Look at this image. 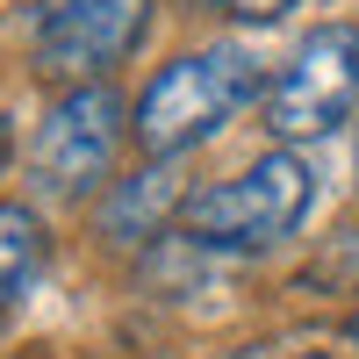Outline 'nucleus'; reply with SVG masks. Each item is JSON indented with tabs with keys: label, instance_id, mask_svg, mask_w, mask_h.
Here are the masks:
<instances>
[{
	"label": "nucleus",
	"instance_id": "1",
	"mask_svg": "<svg viewBox=\"0 0 359 359\" xmlns=\"http://www.w3.org/2000/svg\"><path fill=\"white\" fill-rule=\"evenodd\" d=\"M259 94V57L245 43H208V50H187L144 86L137 101V144L151 151L158 165L208 144L237 108Z\"/></svg>",
	"mask_w": 359,
	"mask_h": 359
},
{
	"label": "nucleus",
	"instance_id": "2",
	"mask_svg": "<svg viewBox=\"0 0 359 359\" xmlns=\"http://www.w3.org/2000/svg\"><path fill=\"white\" fill-rule=\"evenodd\" d=\"M309 201H316V172L294 151H266L245 172L216 180L208 194L180 201V237L201 252H266L280 237H294Z\"/></svg>",
	"mask_w": 359,
	"mask_h": 359
},
{
	"label": "nucleus",
	"instance_id": "3",
	"mask_svg": "<svg viewBox=\"0 0 359 359\" xmlns=\"http://www.w3.org/2000/svg\"><path fill=\"white\" fill-rule=\"evenodd\" d=\"M123 130H130V108L115 86H65L50 101V115L29 137V180L57 201H79L94 194L101 180L115 172V151H123Z\"/></svg>",
	"mask_w": 359,
	"mask_h": 359
},
{
	"label": "nucleus",
	"instance_id": "4",
	"mask_svg": "<svg viewBox=\"0 0 359 359\" xmlns=\"http://www.w3.org/2000/svg\"><path fill=\"white\" fill-rule=\"evenodd\" d=\"M359 108V29L323 22L302 36V50L280 65L273 94H266V130L280 144H316Z\"/></svg>",
	"mask_w": 359,
	"mask_h": 359
},
{
	"label": "nucleus",
	"instance_id": "5",
	"mask_svg": "<svg viewBox=\"0 0 359 359\" xmlns=\"http://www.w3.org/2000/svg\"><path fill=\"white\" fill-rule=\"evenodd\" d=\"M151 0H36V65L50 79L94 86L115 57H130Z\"/></svg>",
	"mask_w": 359,
	"mask_h": 359
},
{
	"label": "nucleus",
	"instance_id": "6",
	"mask_svg": "<svg viewBox=\"0 0 359 359\" xmlns=\"http://www.w3.org/2000/svg\"><path fill=\"white\" fill-rule=\"evenodd\" d=\"M43 252H50L43 216H36L29 201H0V323H8V316H15V302L36 287Z\"/></svg>",
	"mask_w": 359,
	"mask_h": 359
},
{
	"label": "nucleus",
	"instance_id": "7",
	"mask_svg": "<svg viewBox=\"0 0 359 359\" xmlns=\"http://www.w3.org/2000/svg\"><path fill=\"white\" fill-rule=\"evenodd\" d=\"M165 201H172V165H151V172H137L130 187H115V201L101 208V223H108V237H151L158 230V216H165Z\"/></svg>",
	"mask_w": 359,
	"mask_h": 359
},
{
	"label": "nucleus",
	"instance_id": "8",
	"mask_svg": "<svg viewBox=\"0 0 359 359\" xmlns=\"http://www.w3.org/2000/svg\"><path fill=\"white\" fill-rule=\"evenodd\" d=\"M216 8H223V15H237V22H280L294 0H216Z\"/></svg>",
	"mask_w": 359,
	"mask_h": 359
},
{
	"label": "nucleus",
	"instance_id": "9",
	"mask_svg": "<svg viewBox=\"0 0 359 359\" xmlns=\"http://www.w3.org/2000/svg\"><path fill=\"white\" fill-rule=\"evenodd\" d=\"M345 338H352V345H359V309H352V323H345Z\"/></svg>",
	"mask_w": 359,
	"mask_h": 359
},
{
	"label": "nucleus",
	"instance_id": "10",
	"mask_svg": "<svg viewBox=\"0 0 359 359\" xmlns=\"http://www.w3.org/2000/svg\"><path fill=\"white\" fill-rule=\"evenodd\" d=\"M237 359H259V352H237ZM294 359H323V352H294Z\"/></svg>",
	"mask_w": 359,
	"mask_h": 359
},
{
	"label": "nucleus",
	"instance_id": "11",
	"mask_svg": "<svg viewBox=\"0 0 359 359\" xmlns=\"http://www.w3.org/2000/svg\"><path fill=\"white\" fill-rule=\"evenodd\" d=\"M0 151H8V115H0Z\"/></svg>",
	"mask_w": 359,
	"mask_h": 359
}]
</instances>
